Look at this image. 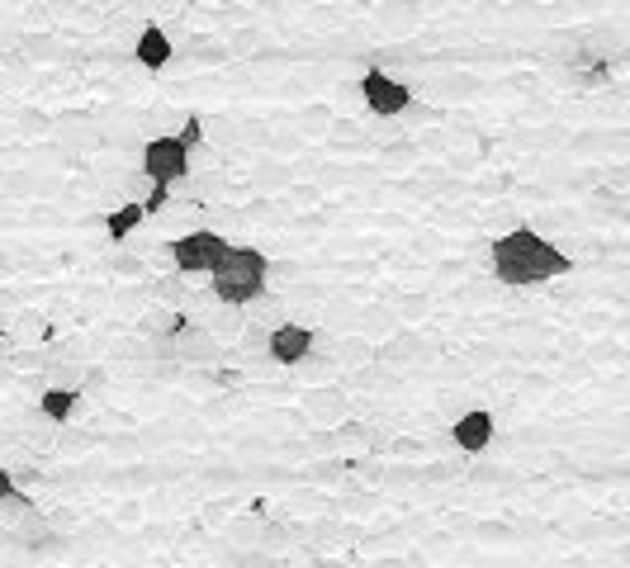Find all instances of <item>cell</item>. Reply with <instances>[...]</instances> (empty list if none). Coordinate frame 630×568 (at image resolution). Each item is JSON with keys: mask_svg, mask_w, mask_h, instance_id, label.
<instances>
[{"mask_svg": "<svg viewBox=\"0 0 630 568\" xmlns=\"http://www.w3.org/2000/svg\"><path fill=\"white\" fill-rule=\"evenodd\" d=\"M488 270L507 289H536V284H550L559 275H569L574 261H569V251L555 247L550 237H540L536 228H512L488 247Z\"/></svg>", "mask_w": 630, "mask_h": 568, "instance_id": "obj_1", "label": "cell"}, {"mask_svg": "<svg viewBox=\"0 0 630 568\" xmlns=\"http://www.w3.org/2000/svg\"><path fill=\"white\" fill-rule=\"evenodd\" d=\"M214 299L223 308H252L270 289V256L261 247H228V256L214 266Z\"/></svg>", "mask_w": 630, "mask_h": 568, "instance_id": "obj_2", "label": "cell"}, {"mask_svg": "<svg viewBox=\"0 0 630 568\" xmlns=\"http://www.w3.org/2000/svg\"><path fill=\"white\" fill-rule=\"evenodd\" d=\"M228 237L214 228H195V232H185V237H176L171 242V261H176L180 275H214V266L228 256Z\"/></svg>", "mask_w": 630, "mask_h": 568, "instance_id": "obj_3", "label": "cell"}, {"mask_svg": "<svg viewBox=\"0 0 630 568\" xmlns=\"http://www.w3.org/2000/svg\"><path fill=\"white\" fill-rule=\"evenodd\" d=\"M143 176L152 185H171L176 190L180 180L190 176V147L176 138V133H162L143 147Z\"/></svg>", "mask_w": 630, "mask_h": 568, "instance_id": "obj_4", "label": "cell"}, {"mask_svg": "<svg viewBox=\"0 0 630 568\" xmlns=\"http://www.w3.org/2000/svg\"><path fill=\"white\" fill-rule=\"evenodd\" d=\"M360 100H365V109L379 114V119H398V114L413 109V86L398 81V76H389V71L370 67L360 76Z\"/></svg>", "mask_w": 630, "mask_h": 568, "instance_id": "obj_5", "label": "cell"}, {"mask_svg": "<svg viewBox=\"0 0 630 568\" xmlns=\"http://www.w3.org/2000/svg\"><path fill=\"white\" fill-rule=\"evenodd\" d=\"M313 346H318V332H313L308 322H280V327L266 337V355L275 360V365H285V370L308 365Z\"/></svg>", "mask_w": 630, "mask_h": 568, "instance_id": "obj_6", "label": "cell"}, {"mask_svg": "<svg viewBox=\"0 0 630 568\" xmlns=\"http://www.w3.org/2000/svg\"><path fill=\"white\" fill-rule=\"evenodd\" d=\"M493 436H498V422H493L488 408L460 412L455 426H450V441H455V450H465V455H484L488 445H493Z\"/></svg>", "mask_w": 630, "mask_h": 568, "instance_id": "obj_7", "label": "cell"}, {"mask_svg": "<svg viewBox=\"0 0 630 568\" xmlns=\"http://www.w3.org/2000/svg\"><path fill=\"white\" fill-rule=\"evenodd\" d=\"M166 355L171 360H190V365H214L218 360V337L199 322H185L176 337H166Z\"/></svg>", "mask_w": 630, "mask_h": 568, "instance_id": "obj_8", "label": "cell"}, {"mask_svg": "<svg viewBox=\"0 0 630 568\" xmlns=\"http://www.w3.org/2000/svg\"><path fill=\"white\" fill-rule=\"evenodd\" d=\"M176 57V43H171V34H166L162 24H147L143 34H138V43H133V62L147 71H162L166 62Z\"/></svg>", "mask_w": 630, "mask_h": 568, "instance_id": "obj_9", "label": "cell"}, {"mask_svg": "<svg viewBox=\"0 0 630 568\" xmlns=\"http://www.w3.org/2000/svg\"><path fill=\"white\" fill-rule=\"evenodd\" d=\"M15 545L19 550H34V554H48V550H62V535L43 521V512H29V516H19V526H15Z\"/></svg>", "mask_w": 630, "mask_h": 568, "instance_id": "obj_10", "label": "cell"}, {"mask_svg": "<svg viewBox=\"0 0 630 568\" xmlns=\"http://www.w3.org/2000/svg\"><path fill=\"white\" fill-rule=\"evenodd\" d=\"M147 223V209H143V199H128L124 209H109L105 213V232H109V242L119 247V242H128L133 232Z\"/></svg>", "mask_w": 630, "mask_h": 568, "instance_id": "obj_11", "label": "cell"}, {"mask_svg": "<svg viewBox=\"0 0 630 568\" xmlns=\"http://www.w3.org/2000/svg\"><path fill=\"white\" fill-rule=\"evenodd\" d=\"M304 412H308V417H313L318 426L337 431V426L351 417V403H346V398H337V393H313V398H304Z\"/></svg>", "mask_w": 630, "mask_h": 568, "instance_id": "obj_12", "label": "cell"}, {"mask_svg": "<svg viewBox=\"0 0 630 568\" xmlns=\"http://www.w3.org/2000/svg\"><path fill=\"white\" fill-rule=\"evenodd\" d=\"M76 403H81V393H76V389H62V384H53V389L38 398V412H43L48 422L62 426V422H72V417H76Z\"/></svg>", "mask_w": 630, "mask_h": 568, "instance_id": "obj_13", "label": "cell"}, {"mask_svg": "<svg viewBox=\"0 0 630 568\" xmlns=\"http://www.w3.org/2000/svg\"><path fill=\"white\" fill-rule=\"evenodd\" d=\"M185 313H180V308H171V303H152V308H147V318H143V327H147V337H176L180 327H185Z\"/></svg>", "mask_w": 630, "mask_h": 568, "instance_id": "obj_14", "label": "cell"}, {"mask_svg": "<svg viewBox=\"0 0 630 568\" xmlns=\"http://www.w3.org/2000/svg\"><path fill=\"white\" fill-rule=\"evenodd\" d=\"M365 360H375V346H370L365 337L332 341V365H365Z\"/></svg>", "mask_w": 630, "mask_h": 568, "instance_id": "obj_15", "label": "cell"}, {"mask_svg": "<svg viewBox=\"0 0 630 568\" xmlns=\"http://www.w3.org/2000/svg\"><path fill=\"white\" fill-rule=\"evenodd\" d=\"M375 19L379 24H389V29H398V24L422 19V5H417V0H384V5H375Z\"/></svg>", "mask_w": 630, "mask_h": 568, "instance_id": "obj_16", "label": "cell"}, {"mask_svg": "<svg viewBox=\"0 0 630 568\" xmlns=\"http://www.w3.org/2000/svg\"><path fill=\"white\" fill-rule=\"evenodd\" d=\"M185 57H195V62H223V57H228V43H214V38H185Z\"/></svg>", "mask_w": 630, "mask_h": 568, "instance_id": "obj_17", "label": "cell"}, {"mask_svg": "<svg viewBox=\"0 0 630 568\" xmlns=\"http://www.w3.org/2000/svg\"><path fill=\"white\" fill-rule=\"evenodd\" d=\"M337 119H332V109H323V105H308L304 114H299V128H308V133H318V128H332Z\"/></svg>", "mask_w": 630, "mask_h": 568, "instance_id": "obj_18", "label": "cell"}, {"mask_svg": "<svg viewBox=\"0 0 630 568\" xmlns=\"http://www.w3.org/2000/svg\"><path fill=\"white\" fill-rule=\"evenodd\" d=\"M370 436H375V426H365V422H342V426H337V441H342V445L370 441Z\"/></svg>", "mask_w": 630, "mask_h": 568, "instance_id": "obj_19", "label": "cell"}, {"mask_svg": "<svg viewBox=\"0 0 630 568\" xmlns=\"http://www.w3.org/2000/svg\"><path fill=\"white\" fill-rule=\"evenodd\" d=\"M176 138L185 142L190 152H195L199 142H204V124H199V114H185V124H180V133H176Z\"/></svg>", "mask_w": 630, "mask_h": 568, "instance_id": "obj_20", "label": "cell"}, {"mask_svg": "<svg viewBox=\"0 0 630 568\" xmlns=\"http://www.w3.org/2000/svg\"><path fill=\"white\" fill-rule=\"evenodd\" d=\"M109 266L119 270V275H143V261H138V256H124V251H119V256H114V261H109Z\"/></svg>", "mask_w": 630, "mask_h": 568, "instance_id": "obj_21", "label": "cell"}, {"mask_svg": "<svg viewBox=\"0 0 630 568\" xmlns=\"http://www.w3.org/2000/svg\"><path fill=\"white\" fill-rule=\"evenodd\" d=\"M19 493V483H15V474H10V469H0V507H5V502H10V497Z\"/></svg>", "mask_w": 630, "mask_h": 568, "instance_id": "obj_22", "label": "cell"}, {"mask_svg": "<svg viewBox=\"0 0 630 568\" xmlns=\"http://www.w3.org/2000/svg\"><path fill=\"white\" fill-rule=\"evenodd\" d=\"M370 568H413L408 559H398V554H384V559H375Z\"/></svg>", "mask_w": 630, "mask_h": 568, "instance_id": "obj_23", "label": "cell"}, {"mask_svg": "<svg viewBox=\"0 0 630 568\" xmlns=\"http://www.w3.org/2000/svg\"><path fill=\"white\" fill-rule=\"evenodd\" d=\"M626 564H630V550H626Z\"/></svg>", "mask_w": 630, "mask_h": 568, "instance_id": "obj_24", "label": "cell"}]
</instances>
